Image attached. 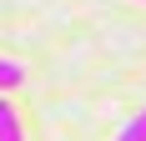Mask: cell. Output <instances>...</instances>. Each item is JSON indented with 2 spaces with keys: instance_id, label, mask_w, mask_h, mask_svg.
Listing matches in <instances>:
<instances>
[{
  "instance_id": "6da1fadb",
  "label": "cell",
  "mask_w": 146,
  "mask_h": 141,
  "mask_svg": "<svg viewBox=\"0 0 146 141\" xmlns=\"http://www.w3.org/2000/svg\"><path fill=\"white\" fill-rule=\"evenodd\" d=\"M0 141H20V116L10 101H0Z\"/></svg>"
},
{
  "instance_id": "7a4b0ae2",
  "label": "cell",
  "mask_w": 146,
  "mask_h": 141,
  "mask_svg": "<svg viewBox=\"0 0 146 141\" xmlns=\"http://www.w3.org/2000/svg\"><path fill=\"white\" fill-rule=\"evenodd\" d=\"M20 81H25V66H20V61H5V56H0V91H15Z\"/></svg>"
},
{
  "instance_id": "3957f363",
  "label": "cell",
  "mask_w": 146,
  "mask_h": 141,
  "mask_svg": "<svg viewBox=\"0 0 146 141\" xmlns=\"http://www.w3.org/2000/svg\"><path fill=\"white\" fill-rule=\"evenodd\" d=\"M121 141H146V111H141V116H131V121L121 126Z\"/></svg>"
}]
</instances>
